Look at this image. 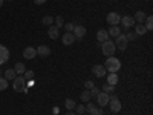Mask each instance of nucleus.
Segmentation results:
<instances>
[{"mask_svg":"<svg viewBox=\"0 0 153 115\" xmlns=\"http://www.w3.org/2000/svg\"><path fill=\"white\" fill-rule=\"evenodd\" d=\"M23 77H25V80H34V72L32 71H25V74H23Z\"/></svg>","mask_w":153,"mask_h":115,"instance_id":"obj_30","label":"nucleus"},{"mask_svg":"<svg viewBox=\"0 0 153 115\" xmlns=\"http://www.w3.org/2000/svg\"><path fill=\"white\" fill-rule=\"evenodd\" d=\"M16 77H17V74H16L14 69H6V71H5V78H6L8 81H9V80H14Z\"/></svg>","mask_w":153,"mask_h":115,"instance_id":"obj_22","label":"nucleus"},{"mask_svg":"<svg viewBox=\"0 0 153 115\" xmlns=\"http://www.w3.org/2000/svg\"><path fill=\"white\" fill-rule=\"evenodd\" d=\"M94 108H95V105H92V103H87V106H86V112L91 114V112L94 111Z\"/></svg>","mask_w":153,"mask_h":115,"instance_id":"obj_37","label":"nucleus"},{"mask_svg":"<svg viewBox=\"0 0 153 115\" xmlns=\"http://www.w3.org/2000/svg\"><path fill=\"white\" fill-rule=\"evenodd\" d=\"M107 32H109V35H112V37H118V35L121 34V31H120L118 26H110V29H109Z\"/></svg>","mask_w":153,"mask_h":115,"instance_id":"obj_24","label":"nucleus"},{"mask_svg":"<svg viewBox=\"0 0 153 115\" xmlns=\"http://www.w3.org/2000/svg\"><path fill=\"white\" fill-rule=\"evenodd\" d=\"M113 91H115V86H112V84H109V83H104V84H103V92L112 94Z\"/></svg>","mask_w":153,"mask_h":115,"instance_id":"obj_28","label":"nucleus"},{"mask_svg":"<svg viewBox=\"0 0 153 115\" xmlns=\"http://www.w3.org/2000/svg\"><path fill=\"white\" fill-rule=\"evenodd\" d=\"M97 38H98V42H107L109 40V32L106 31V29H100L98 32H97Z\"/></svg>","mask_w":153,"mask_h":115,"instance_id":"obj_15","label":"nucleus"},{"mask_svg":"<svg viewBox=\"0 0 153 115\" xmlns=\"http://www.w3.org/2000/svg\"><path fill=\"white\" fill-rule=\"evenodd\" d=\"M146 17H147V16L144 14L143 11H136V12H135V17H133V20H135V22H138V23H143V22L146 20Z\"/></svg>","mask_w":153,"mask_h":115,"instance_id":"obj_20","label":"nucleus"},{"mask_svg":"<svg viewBox=\"0 0 153 115\" xmlns=\"http://www.w3.org/2000/svg\"><path fill=\"white\" fill-rule=\"evenodd\" d=\"M97 101H98L100 106H107V105H109V94H106V92L101 91V92L97 95Z\"/></svg>","mask_w":153,"mask_h":115,"instance_id":"obj_10","label":"nucleus"},{"mask_svg":"<svg viewBox=\"0 0 153 115\" xmlns=\"http://www.w3.org/2000/svg\"><path fill=\"white\" fill-rule=\"evenodd\" d=\"M107 83L112 84V86H115V84L118 83V75H117V72H110V74L107 75Z\"/></svg>","mask_w":153,"mask_h":115,"instance_id":"obj_18","label":"nucleus"},{"mask_svg":"<svg viewBox=\"0 0 153 115\" xmlns=\"http://www.w3.org/2000/svg\"><path fill=\"white\" fill-rule=\"evenodd\" d=\"M51 54V49H49V46H46V45H40L37 48V55H42V57H48Z\"/></svg>","mask_w":153,"mask_h":115,"instance_id":"obj_14","label":"nucleus"},{"mask_svg":"<svg viewBox=\"0 0 153 115\" xmlns=\"http://www.w3.org/2000/svg\"><path fill=\"white\" fill-rule=\"evenodd\" d=\"M6 87H8V80L5 77H0V91H5Z\"/></svg>","mask_w":153,"mask_h":115,"instance_id":"obj_29","label":"nucleus"},{"mask_svg":"<svg viewBox=\"0 0 153 115\" xmlns=\"http://www.w3.org/2000/svg\"><path fill=\"white\" fill-rule=\"evenodd\" d=\"M146 32H147V29L144 26V23H136L135 25V34L136 35H144Z\"/></svg>","mask_w":153,"mask_h":115,"instance_id":"obj_17","label":"nucleus"},{"mask_svg":"<svg viewBox=\"0 0 153 115\" xmlns=\"http://www.w3.org/2000/svg\"><path fill=\"white\" fill-rule=\"evenodd\" d=\"M23 57L25 58H28V60H32L37 57V49L34 46H26L23 49Z\"/></svg>","mask_w":153,"mask_h":115,"instance_id":"obj_7","label":"nucleus"},{"mask_svg":"<svg viewBox=\"0 0 153 115\" xmlns=\"http://www.w3.org/2000/svg\"><path fill=\"white\" fill-rule=\"evenodd\" d=\"M66 115H76V114H75V112H72V111H69V112H68Z\"/></svg>","mask_w":153,"mask_h":115,"instance_id":"obj_39","label":"nucleus"},{"mask_svg":"<svg viewBox=\"0 0 153 115\" xmlns=\"http://www.w3.org/2000/svg\"><path fill=\"white\" fill-rule=\"evenodd\" d=\"M9 60V49L3 45H0V65H5Z\"/></svg>","mask_w":153,"mask_h":115,"instance_id":"obj_8","label":"nucleus"},{"mask_svg":"<svg viewBox=\"0 0 153 115\" xmlns=\"http://www.w3.org/2000/svg\"><path fill=\"white\" fill-rule=\"evenodd\" d=\"M109 108L112 112H120L121 111V101L118 100V97H115V95H109Z\"/></svg>","mask_w":153,"mask_h":115,"instance_id":"obj_4","label":"nucleus"},{"mask_svg":"<svg viewBox=\"0 0 153 115\" xmlns=\"http://www.w3.org/2000/svg\"><path fill=\"white\" fill-rule=\"evenodd\" d=\"M72 34L75 35V38H83V37L86 35V28L81 26V25H75V28H74Z\"/></svg>","mask_w":153,"mask_h":115,"instance_id":"obj_12","label":"nucleus"},{"mask_svg":"<svg viewBox=\"0 0 153 115\" xmlns=\"http://www.w3.org/2000/svg\"><path fill=\"white\" fill-rule=\"evenodd\" d=\"M65 106H66V109H68V111H74V109H75V106H76V103H75V100L68 98V100L65 101Z\"/></svg>","mask_w":153,"mask_h":115,"instance_id":"obj_23","label":"nucleus"},{"mask_svg":"<svg viewBox=\"0 0 153 115\" xmlns=\"http://www.w3.org/2000/svg\"><path fill=\"white\" fill-rule=\"evenodd\" d=\"M144 26H146L147 31H152V29H153V17H152V16L146 17V25H144Z\"/></svg>","mask_w":153,"mask_h":115,"instance_id":"obj_25","label":"nucleus"},{"mask_svg":"<svg viewBox=\"0 0 153 115\" xmlns=\"http://www.w3.org/2000/svg\"><path fill=\"white\" fill-rule=\"evenodd\" d=\"M89 115H103V109H100V108H94V111L89 114Z\"/></svg>","mask_w":153,"mask_h":115,"instance_id":"obj_35","label":"nucleus"},{"mask_svg":"<svg viewBox=\"0 0 153 115\" xmlns=\"http://www.w3.org/2000/svg\"><path fill=\"white\" fill-rule=\"evenodd\" d=\"M136 37H138V35H136L135 32H129V34H127V35H126V38H127V42H130V40L133 42V40H135V38H136Z\"/></svg>","mask_w":153,"mask_h":115,"instance_id":"obj_34","label":"nucleus"},{"mask_svg":"<svg viewBox=\"0 0 153 115\" xmlns=\"http://www.w3.org/2000/svg\"><path fill=\"white\" fill-rule=\"evenodd\" d=\"M101 51H103V54L106 57H113L115 51H117V46H115L113 42L107 40V42H103V45H101Z\"/></svg>","mask_w":153,"mask_h":115,"instance_id":"obj_3","label":"nucleus"},{"mask_svg":"<svg viewBox=\"0 0 153 115\" xmlns=\"http://www.w3.org/2000/svg\"><path fill=\"white\" fill-rule=\"evenodd\" d=\"M3 2H5V0H3ZM8 2H11V0H8Z\"/></svg>","mask_w":153,"mask_h":115,"instance_id":"obj_41","label":"nucleus"},{"mask_svg":"<svg viewBox=\"0 0 153 115\" xmlns=\"http://www.w3.org/2000/svg\"><path fill=\"white\" fill-rule=\"evenodd\" d=\"M94 86H95V84H94V81H91V80H87V81L84 83V87H86V89H92Z\"/></svg>","mask_w":153,"mask_h":115,"instance_id":"obj_36","label":"nucleus"},{"mask_svg":"<svg viewBox=\"0 0 153 115\" xmlns=\"http://www.w3.org/2000/svg\"><path fill=\"white\" fill-rule=\"evenodd\" d=\"M92 72L95 74V77H98V78H101V77H104V75L107 74V71H106L104 65H95V66H94V69H92Z\"/></svg>","mask_w":153,"mask_h":115,"instance_id":"obj_11","label":"nucleus"},{"mask_svg":"<svg viewBox=\"0 0 153 115\" xmlns=\"http://www.w3.org/2000/svg\"><path fill=\"white\" fill-rule=\"evenodd\" d=\"M107 22L110 26H117V25L121 22V16L118 14V12H109L107 14Z\"/></svg>","mask_w":153,"mask_h":115,"instance_id":"obj_5","label":"nucleus"},{"mask_svg":"<svg viewBox=\"0 0 153 115\" xmlns=\"http://www.w3.org/2000/svg\"><path fill=\"white\" fill-rule=\"evenodd\" d=\"M115 38H117V40H115V46L120 48V51H124L127 48V38H126V35L120 34L118 37H115Z\"/></svg>","mask_w":153,"mask_h":115,"instance_id":"obj_6","label":"nucleus"},{"mask_svg":"<svg viewBox=\"0 0 153 115\" xmlns=\"http://www.w3.org/2000/svg\"><path fill=\"white\" fill-rule=\"evenodd\" d=\"M75 114L76 115H83L84 112H86V106H83V105H80V106H75Z\"/></svg>","mask_w":153,"mask_h":115,"instance_id":"obj_31","label":"nucleus"},{"mask_svg":"<svg viewBox=\"0 0 153 115\" xmlns=\"http://www.w3.org/2000/svg\"><path fill=\"white\" fill-rule=\"evenodd\" d=\"M89 91H91V95H92V97H97V95L101 92V91H100V87H97V86H94L92 89H89Z\"/></svg>","mask_w":153,"mask_h":115,"instance_id":"obj_32","label":"nucleus"},{"mask_svg":"<svg viewBox=\"0 0 153 115\" xmlns=\"http://www.w3.org/2000/svg\"><path fill=\"white\" fill-rule=\"evenodd\" d=\"M34 3L35 5H43V3H46V0H34Z\"/></svg>","mask_w":153,"mask_h":115,"instance_id":"obj_38","label":"nucleus"},{"mask_svg":"<svg viewBox=\"0 0 153 115\" xmlns=\"http://www.w3.org/2000/svg\"><path fill=\"white\" fill-rule=\"evenodd\" d=\"M12 81H14V83H12V86H14V91L16 92H25V94H28L29 87L26 86V80H25L23 75H17Z\"/></svg>","mask_w":153,"mask_h":115,"instance_id":"obj_1","label":"nucleus"},{"mask_svg":"<svg viewBox=\"0 0 153 115\" xmlns=\"http://www.w3.org/2000/svg\"><path fill=\"white\" fill-rule=\"evenodd\" d=\"M80 98H81V101H84V103H89V101H91V98H92L91 91H89V89L83 91V92H81V95H80Z\"/></svg>","mask_w":153,"mask_h":115,"instance_id":"obj_21","label":"nucleus"},{"mask_svg":"<svg viewBox=\"0 0 153 115\" xmlns=\"http://www.w3.org/2000/svg\"><path fill=\"white\" fill-rule=\"evenodd\" d=\"M75 40H76V38H75V35L72 32H66V34H63V37H61V42H63L65 46H71Z\"/></svg>","mask_w":153,"mask_h":115,"instance_id":"obj_9","label":"nucleus"},{"mask_svg":"<svg viewBox=\"0 0 153 115\" xmlns=\"http://www.w3.org/2000/svg\"><path fill=\"white\" fill-rule=\"evenodd\" d=\"M12 69L16 71V74H17V75H23V74H25V71H26V66H25L23 63H16V66L12 68Z\"/></svg>","mask_w":153,"mask_h":115,"instance_id":"obj_19","label":"nucleus"},{"mask_svg":"<svg viewBox=\"0 0 153 115\" xmlns=\"http://www.w3.org/2000/svg\"><path fill=\"white\" fill-rule=\"evenodd\" d=\"M3 5V0H0V6H2Z\"/></svg>","mask_w":153,"mask_h":115,"instance_id":"obj_40","label":"nucleus"},{"mask_svg":"<svg viewBox=\"0 0 153 115\" xmlns=\"http://www.w3.org/2000/svg\"><path fill=\"white\" fill-rule=\"evenodd\" d=\"M42 23L45 25V26H51V25L54 23V17H52V16H46V17H43Z\"/></svg>","mask_w":153,"mask_h":115,"instance_id":"obj_27","label":"nucleus"},{"mask_svg":"<svg viewBox=\"0 0 153 115\" xmlns=\"http://www.w3.org/2000/svg\"><path fill=\"white\" fill-rule=\"evenodd\" d=\"M65 28H66L68 32H72L74 28H75V23H72V22H71V23H65Z\"/></svg>","mask_w":153,"mask_h":115,"instance_id":"obj_33","label":"nucleus"},{"mask_svg":"<svg viewBox=\"0 0 153 115\" xmlns=\"http://www.w3.org/2000/svg\"><path fill=\"white\" fill-rule=\"evenodd\" d=\"M104 68H106V71H109V72H118V71L121 69V61H120V58L107 57Z\"/></svg>","mask_w":153,"mask_h":115,"instance_id":"obj_2","label":"nucleus"},{"mask_svg":"<svg viewBox=\"0 0 153 115\" xmlns=\"http://www.w3.org/2000/svg\"><path fill=\"white\" fill-rule=\"evenodd\" d=\"M48 34L52 40H55V38H58V28L55 26V25H51L49 29H48Z\"/></svg>","mask_w":153,"mask_h":115,"instance_id":"obj_16","label":"nucleus"},{"mask_svg":"<svg viewBox=\"0 0 153 115\" xmlns=\"http://www.w3.org/2000/svg\"><path fill=\"white\" fill-rule=\"evenodd\" d=\"M124 28H132V26H135V20H133V17H130V16H124V17H121V22H120Z\"/></svg>","mask_w":153,"mask_h":115,"instance_id":"obj_13","label":"nucleus"},{"mask_svg":"<svg viewBox=\"0 0 153 115\" xmlns=\"http://www.w3.org/2000/svg\"><path fill=\"white\" fill-rule=\"evenodd\" d=\"M54 22H55V26L60 29V28H63V26H65V19H63L61 16H58V17H55L54 19Z\"/></svg>","mask_w":153,"mask_h":115,"instance_id":"obj_26","label":"nucleus"}]
</instances>
